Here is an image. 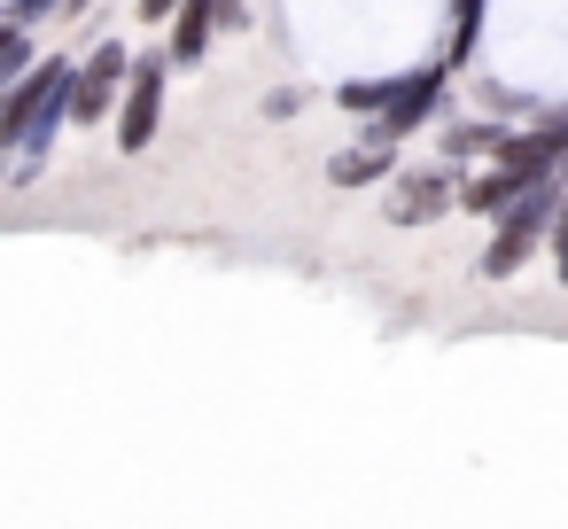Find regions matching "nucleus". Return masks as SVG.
I'll list each match as a JSON object with an SVG mask.
<instances>
[{"instance_id": "f8f14e48", "label": "nucleus", "mask_w": 568, "mask_h": 529, "mask_svg": "<svg viewBox=\"0 0 568 529\" xmlns=\"http://www.w3.org/2000/svg\"><path fill=\"white\" fill-rule=\"evenodd\" d=\"M545 242H552V273H560V288H568V187H560V211H552Z\"/></svg>"}, {"instance_id": "dca6fc26", "label": "nucleus", "mask_w": 568, "mask_h": 529, "mask_svg": "<svg viewBox=\"0 0 568 529\" xmlns=\"http://www.w3.org/2000/svg\"><path fill=\"white\" fill-rule=\"evenodd\" d=\"M172 9H180V0H141V24H164Z\"/></svg>"}, {"instance_id": "4468645a", "label": "nucleus", "mask_w": 568, "mask_h": 529, "mask_svg": "<svg viewBox=\"0 0 568 529\" xmlns=\"http://www.w3.org/2000/svg\"><path fill=\"white\" fill-rule=\"evenodd\" d=\"M296 110H304V94H296V87H281V94H265V118H296Z\"/></svg>"}, {"instance_id": "f257e3e1", "label": "nucleus", "mask_w": 568, "mask_h": 529, "mask_svg": "<svg viewBox=\"0 0 568 529\" xmlns=\"http://www.w3.org/2000/svg\"><path fill=\"white\" fill-rule=\"evenodd\" d=\"M63 87H71V55H32V71L17 87H0V156H48L55 125H63Z\"/></svg>"}, {"instance_id": "9b49d317", "label": "nucleus", "mask_w": 568, "mask_h": 529, "mask_svg": "<svg viewBox=\"0 0 568 529\" xmlns=\"http://www.w3.org/2000/svg\"><path fill=\"white\" fill-rule=\"evenodd\" d=\"M475 32H483V0H452V40H444V63L452 71L475 55Z\"/></svg>"}, {"instance_id": "ddd939ff", "label": "nucleus", "mask_w": 568, "mask_h": 529, "mask_svg": "<svg viewBox=\"0 0 568 529\" xmlns=\"http://www.w3.org/2000/svg\"><path fill=\"white\" fill-rule=\"evenodd\" d=\"M48 17H63V0H9V17H0V24H48Z\"/></svg>"}, {"instance_id": "2eb2a0df", "label": "nucleus", "mask_w": 568, "mask_h": 529, "mask_svg": "<svg viewBox=\"0 0 568 529\" xmlns=\"http://www.w3.org/2000/svg\"><path fill=\"white\" fill-rule=\"evenodd\" d=\"M250 24V0H219V32H242Z\"/></svg>"}, {"instance_id": "20e7f679", "label": "nucleus", "mask_w": 568, "mask_h": 529, "mask_svg": "<svg viewBox=\"0 0 568 529\" xmlns=\"http://www.w3.org/2000/svg\"><path fill=\"white\" fill-rule=\"evenodd\" d=\"M164 87H172V55H141L133 71H125V94H118V149L125 156H141L156 133H164Z\"/></svg>"}, {"instance_id": "9d476101", "label": "nucleus", "mask_w": 568, "mask_h": 529, "mask_svg": "<svg viewBox=\"0 0 568 529\" xmlns=\"http://www.w3.org/2000/svg\"><path fill=\"white\" fill-rule=\"evenodd\" d=\"M397 79H405V71H366V79H343V87H335V102H343L351 118H374V110L397 94Z\"/></svg>"}, {"instance_id": "0eeeda50", "label": "nucleus", "mask_w": 568, "mask_h": 529, "mask_svg": "<svg viewBox=\"0 0 568 529\" xmlns=\"http://www.w3.org/2000/svg\"><path fill=\"white\" fill-rule=\"evenodd\" d=\"M389 172H397V141H366L358 133V149L327 156V180L335 187H389Z\"/></svg>"}, {"instance_id": "6e6552de", "label": "nucleus", "mask_w": 568, "mask_h": 529, "mask_svg": "<svg viewBox=\"0 0 568 529\" xmlns=\"http://www.w3.org/2000/svg\"><path fill=\"white\" fill-rule=\"evenodd\" d=\"M514 195H521V180H514V172H498V164H490V172H475V180H459V211H467V218H498Z\"/></svg>"}, {"instance_id": "f3484780", "label": "nucleus", "mask_w": 568, "mask_h": 529, "mask_svg": "<svg viewBox=\"0 0 568 529\" xmlns=\"http://www.w3.org/2000/svg\"><path fill=\"white\" fill-rule=\"evenodd\" d=\"M0 180H9V156H0Z\"/></svg>"}, {"instance_id": "1a4fd4ad", "label": "nucleus", "mask_w": 568, "mask_h": 529, "mask_svg": "<svg viewBox=\"0 0 568 529\" xmlns=\"http://www.w3.org/2000/svg\"><path fill=\"white\" fill-rule=\"evenodd\" d=\"M490 141H498L490 118H467V125H444V133H436L444 164H459V172H467V164H490Z\"/></svg>"}, {"instance_id": "f03ea898", "label": "nucleus", "mask_w": 568, "mask_h": 529, "mask_svg": "<svg viewBox=\"0 0 568 529\" xmlns=\"http://www.w3.org/2000/svg\"><path fill=\"white\" fill-rule=\"evenodd\" d=\"M125 71H133L125 40H94V48L71 63V87H63V125H110V110H118V94H125Z\"/></svg>"}, {"instance_id": "423d86ee", "label": "nucleus", "mask_w": 568, "mask_h": 529, "mask_svg": "<svg viewBox=\"0 0 568 529\" xmlns=\"http://www.w3.org/2000/svg\"><path fill=\"white\" fill-rule=\"evenodd\" d=\"M172 24V71H195L203 55H211V40H219V0H180V9L164 17Z\"/></svg>"}, {"instance_id": "39448f33", "label": "nucleus", "mask_w": 568, "mask_h": 529, "mask_svg": "<svg viewBox=\"0 0 568 529\" xmlns=\"http://www.w3.org/2000/svg\"><path fill=\"white\" fill-rule=\"evenodd\" d=\"M459 164H413V172H389V226H436L459 211Z\"/></svg>"}, {"instance_id": "7ed1b4c3", "label": "nucleus", "mask_w": 568, "mask_h": 529, "mask_svg": "<svg viewBox=\"0 0 568 529\" xmlns=\"http://www.w3.org/2000/svg\"><path fill=\"white\" fill-rule=\"evenodd\" d=\"M452 79H459V71H452L444 55H436V63H420V71H405V79H397V94H389L358 133H366V141H405V133H420V125L436 118V102H444V87H452Z\"/></svg>"}]
</instances>
